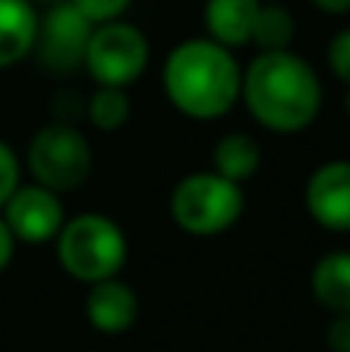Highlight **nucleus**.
<instances>
[{
  "instance_id": "obj_8",
  "label": "nucleus",
  "mask_w": 350,
  "mask_h": 352,
  "mask_svg": "<svg viewBox=\"0 0 350 352\" xmlns=\"http://www.w3.org/2000/svg\"><path fill=\"white\" fill-rule=\"evenodd\" d=\"M0 210H3V223L10 226L12 238L22 244L56 241L59 229L65 226V210H62L59 195L37 186V182H28V186L19 182V188L6 198Z\"/></svg>"
},
{
  "instance_id": "obj_24",
  "label": "nucleus",
  "mask_w": 350,
  "mask_h": 352,
  "mask_svg": "<svg viewBox=\"0 0 350 352\" xmlns=\"http://www.w3.org/2000/svg\"><path fill=\"white\" fill-rule=\"evenodd\" d=\"M41 3H56V0H41Z\"/></svg>"
},
{
  "instance_id": "obj_18",
  "label": "nucleus",
  "mask_w": 350,
  "mask_h": 352,
  "mask_svg": "<svg viewBox=\"0 0 350 352\" xmlns=\"http://www.w3.org/2000/svg\"><path fill=\"white\" fill-rule=\"evenodd\" d=\"M329 68L332 74L341 80V84L350 87V28L338 31L329 43Z\"/></svg>"
},
{
  "instance_id": "obj_2",
  "label": "nucleus",
  "mask_w": 350,
  "mask_h": 352,
  "mask_svg": "<svg viewBox=\"0 0 350 352\" xmlns=\"http://www.w3.org/2000/svg\"><path fill=\"white\" fill-rule=\"evenodd\" d=\"M161 84L174 109L196 121L223 118L242 96L239 62L211 37H196L174 47L161 72Z\"/></svg>"
},
{
  "instance_id": "obj_1",
  "label": "nucleus",
  "mask_w": 350,
  "mask_h": 352,
  "mask_svg": "<svg viewBox=\"0 0 350 352\" xmlns=\"http://www.w3.org/2000/svg\"><path fill=\"white\" fill-rule=\"evenodd\" d=\"M242 99L260 127L298 133L320 115L322 87L307 59L291 50H270L242 72Z\"/></svg>"
},
{
  "instance_id": "obj_6",
  "label": "nucleus",
  "mask_w": 350,
  "mask_h": 352,
  "mask_svg": "<svg viewBox=\"0 0 350 352\" xmlns=\"http://www.w3.org/2000/svg\"><path fill=\"white\" fill-rule=\"evenodd\" d=\"M149 65V43L127 22H103L93 28L84 53V68L99 87H130Z\"/></svg>"
},
{
  "instance_id": "obj_22",
  "label": "nucleus",
  "mask_w": 350,
  "mask_h": 352,
  "mask_svg": "<svg viewBox=\"0 0 350 352\" xmlns=\"http://www.w3.org/2000/svg\"><path fill=\"white\" fill-rule=\"evenodd\" d=\"M313 6H320L322 12H332V16H341L350 10V0H313Z\"/></svg>"
},
{
  "instance_id": "obj_4",
  "label": "nucleus",
  "mask_w": 350,
  "mask_h": 352,
  "mask_svg": "<svg viewBox=\"0 0 350 352\" xmlns=\"http://www.w3.org/2000/svg\"><path fill=\"white\" fill-rule=\"evenodd\" d=\"M245 210L242 186L217 170L189 173L171 192V217L186 235L214 238L233 229Z\"/></svg>"
},
{
  "instance_id": "obj_16",
  "label": "nucleus",
  "mask_w": 350,
  "mask_h": 352,
  "mask_svg": "<svg viewBox=\"0 0 350 352\" xmlns=\"http://www.w3.org/2000/svg\"><path fill=\"white\" fill-rule=\"evenodd\" d=\"M87 111H90V121L99 130H118L130 118V99L124 96L121 87H99L90 96Z\"/></svg>"
},
{
  "instance_id": "obj_21",
  "label": "nucleus",
  "mask_w": 350,
  "mask_h": 352,
  "mask_svg": "<svg viewBox=\"0 0 350 352\" xmlns=\"http://www.w3.org/2000/svg\"><path fill=\"white\" fill-rule=\"evenodd\" d=\"M16 238H12L10 226L3 223V217H0V272H3L6 266L12 263V256H16Z\"/></svg>"
},
{
  "instance_id": "obj_10",
  "label": "nucleus",
  "mask_w": 350,
  "mask_h": 352,
  "mask_svg": "<svg viewBox=\"0 0 350 352\" xmlns=\"http://www.w3.org/2000/svg\"><path fill=\"white\" fill-rule=\"evenodd\" d=\"M136 316H140V300H136L134 287L124 285L118 275L90 285V294H87V322L99 334H124V331L134 328Z\"/></svg>"
},
{
  "instance_id": "obj_13",
  "label": "nucleus",
  "mask_w": 350,
  "mask_h": 352,
  "mask_svg": "<svg viewBox=\"0 0 350 352\" xmlns=\"http://www.w3.org/2000/svg\"><path fill=\"white\" fill-rule=\"evenodd\" d=\"M310 287L329 312H350V250H332L320 256L310 275Z\"/></svg>"
},
{
  "instance_id": "obj_17",
  "label": "nucleus",
  "mask_w": 350,
  "mask_h": 352,
  "mask_svg": "<svg viewBox=\"0 0 350 352\" xmlns=\"http://www.w3.org/2000/svg\"><path fill=\"white\" fill-rule=\"evenodd\" d=\"M93 25H103V22H115L121 19V12L130 6V0H72Z\"/></svg>"
},
{
  "instance_id": "obj_20",
  "label": "nucleus",
  "mask_w": 350,
  "mask_h": 352,
  "mask_svg": "<svg viewBox=\"0 0 350 352\" xmlns=\"http://www.w3.org/2000/svg\"><path fill=\"white\" fill-rule=\"evenodd\" d=\"M326 343L332 352H350V312H335L326 331Z\"/></svg>"
},
{
  "instance_id": "obj_15",
  "label": "nucleus",
  "mask_w": 350,
  "mask_h": 352,
  "mask_svg": "<svg viewBox=\"0 0 350 352\" xmlns=\"http://www.w3.org/2000/svg\"><path fill=\"white\" fill-rule=\"evenodd\" d=\"M291 37H295V19L285 6H264L260 3L258 22H254L251 41L260 47V53L270 50H289Z\"/></svg>"
},
{
  "instance_id": "obj_23",
  "label": "nucleus",
  "mask_w": 350,
  "mask_h": 352,
  "mask_svg": "<svg viewBox=\"0 0 350 352\" xmlns=\"http://www.w3.org/2000/svg\"><path fill=\"white\" fill-rule=\"evenodd\" d=\"M344 109H347V115H350V87H347V96H344Z\"/></svg>"
},
{
  "instance_id": "obj_5",
  "label": "nucleus",
  "mask_w": 350,
  "mask_h": 352,
  "mask_svg": "<svg viewBox=\"0 0 350 352\" xmlns=\"http://www.w3.org/2000/svg\"><path fill=\"white\" fill-rule=\"evenodd\" d=\"M90 142L68 124H47L28 146V170L34 182L56 195L81 188L90 176Z\"/></svg>"
},
{
  "instance_id": "obj_9",
  "label": "nucleus",
  "mask_w": 350,
  "mask_h": 352,
  "mask_svg": "<svg viewBox=\"0 0 350 352\" xmlns=\"http://www.w3.org/2000/svg\"><path fill=\"white\" fill-rule=\"evenodd\" d=\"M304 201L322 229L350 232V161H329L316 167L304 188Z\"/></svg>"
},
{
  "instance_id": "obj_12",
  "label": "nucleus",
  "mask_w": 350,
  "mask_h": 352,
  "mask_svg": "<svg viewBox=\"0 0 350 352\" xmlns=\"http://www.w3.org/2000/svg\"><path fill=\"white\" fill-rule=\"evenodd\" d=\"M37 12L31 0H0V68L22 62L34 50Z\"/></svg>"
},
{
  "instance_id": "obj_3",
  "label": "nucleus",
  "mask_w": 350,
  "mask_h": 352,
  "mask_svg": "<svg viewBox=\"0 0 350 352\" xmlns=\"http://www.w3.org/2000/svg\"><path fill=\"white\" fill-rule=\"evenodd\" d=\"M56 256L74 281L96 285L115 278L127 263V238L115 219L103 213H81L65 219L56 235Z\"/></svg>"
},
{
  "instance_id": "obj_14",
  "label": "nucleus",
  "mask_w": 350,
  "mask_h": 352,
  "mask_svg": "<svg viewBox=\"0 0 350 352\" xmlns=\"http://www.w3.org/2000/svg\"><path fill=\"white\" fill-rule=\"evenodd\" d=\"M260 167V146L248 133H227L214 146V170L233 182H245Z\"/></svg>"
},
{
  "instance_id": "obj_7",
  "label": "nucleus",
  "mask_w": 350,
  "mask_h": 352,
  "mask_svg": "<svg viewBox=\"0 0 350 352\" xmlns=\"http://www.w3.org/2000/svg\"><path fill=\"white\" fill-rule=\"evenodd\" d=\"M93 28L96 25L72 0H56L53 10L43 19H37L34 50L41 65L56 74H68L78 65H84V53Z\"/></svg>"
},
{
  "instance_id": "obj_19",
  "label": "nucleus",
  "mask_w": 350,
  "mask_h": 352,
  "mask_svg": "<svg viewBox=\"0 0 350 352\" xmlns=\"http://www.w3.org/2000/svg\"><path fill=\"white\" fill-rule=\"evenodd\" d=\"M19 188V158L3 140H0V207L6 204L12 192Z\"/></svg>"
},
{
  "instance_id": "obj_11",
  "label": "nucleus",
  "mask_w": 350,
  "mask_h": 352,
  "mask_svg": "<svg viewBox=\"0 0 350 352\" xmlns=\"http://www.w3.org/2000/svg\"><path fill=\"white\" fill-rule=\"evenodd\" d=\"M260 12V0H208L205 3V25L211 41L220 47H245L254 34V22Z\"/></svg>"
}]
</instances>
